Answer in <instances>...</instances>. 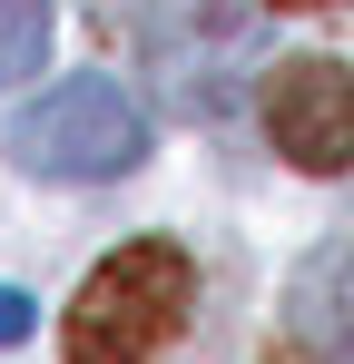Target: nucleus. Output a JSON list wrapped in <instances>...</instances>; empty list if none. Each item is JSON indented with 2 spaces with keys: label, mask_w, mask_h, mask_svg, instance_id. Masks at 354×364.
<instances>
[{
  "label": "nucleus",
  "mask_w": 354,
  "mask_h": 364,
  "mask_svg": "<svg viewBox=\"0 0 354 364\" xmlns=\"http://www.w3.org/2000/svg\"><path fill=\"white\" fill-rule=\"evenodd\" d=\"M266 60V30L246 0H168L138 20V69L168 119H227Z\"/></svg>",
  "instance_id": "obj_2"
},
{
  "label": "nucleus",
  "mask_w": 354,
  "mask_h": 364,
  "mask_svg": "<svg viewBox=\"0 0 354 364\" xmlns=\"http://www.w3.org/2000/svg\"><path fill=\"white\" fill-rule=\"evenodd\" d=\"M20 335H30V296H20V286H0V345H20Z\"/></svg>",
  "instance_id": "obj_7"
},
{
  "label": "nucleus",
  "mask_w": 354,
  "mask_h": 364,
  "mask_svg": "<svg viewBox=\"0 0 354 364\" xmlns=\"http://www.w3.org/2000/svg\"><path fill=\"white\" fill-rule=\"evenodd\" d=\"M266 10H335V0H266Z\"/></svg>",
  "instance_id": "obj_8"
},
{
  "label": "nucleus",
  "mask_w": 354,
  "mask_h": 364,
  "mask_svg": "<svg viewBox=\"0 0 354 364\" xmlns=\"http://www.w3.org/2000/svg\"><path fill=\"white\" fill-rule=\"evenodd\" d=\"M10 158L30 178H128L148 158V119L128 109L118 79H59L50 99H30L10 119Z\"/></svg>",
  "instance_id": "obj_3"
},
{
  "label": "nucleus",
  "mask_w": 354,
  "mask_h": 364,
  "mask_svg": "<svg viewBox=\"0 0 354 364\" xmlns=\"http://www.w3.org/2000/svg\"><path fill=\"white\" fill-rule=\"evenodd\" d=\"M266 364H295V355H266Z\"/></svg>",
  "instance_id": "obj_9"
},
{
  "label": "nucleus",
  "mask_w": 354,
  "mask_h": 364,
  "mask_svg": "<svg viewBox=\"0 0 354 364\" xmlns=\"http://www.w3.org/2000/svg\"><path fill=\"white\" fill-rule=\"evenodd\" d=\"M50 60V0H0V89H20Z\"/></svg>",
  "instance_id": "obj_6"
},
{
  "label": "nucleus",
  "mask_w": 354,
  "mask_h": 364,
  "mask_svg": "<svg viewBox=\"0 0 354 364\" xmlns=\"http://www.w3.org/2000/svg\"><path fill=\"white\" fill-rule=\"evenodd\" d=\"M286 335L315 364H354V237H325L286 276Z\"/></svg>",
  "instance_id": "obj_5"
},
{
  "label": "nucleus",
  "mask_w": 354,
  "mask_h": 364,
  "mask_svg": "<svg viewBox=\"0 0 354 364\" xmlns=\"http://www.w3.org/2000/svg\"><path fill=\"white\" fill-rule=\"evenodd\" d=\"M266 138L305 178L354 168V69L345 60H276L266 69Z\"/></svg>",
  "instance_id": "obj_4"
},
{
  "label": "nucleus",
  "mask_w": 354,
  "mask_h": 364,
  "mask_svg": "<svg viewBox=\"0 0 354 364\" xmlns=\"http://www.w3.org/2000/svg\"><path fill=\"white\" fill-rule=\"evenodd\" d=\"M197 305V266L168 237H128L118 256L89 266V286L69 305V364H158L187 335Z\"/></svg>",
  "instance_id": "obj_1"
}]
</instances>
